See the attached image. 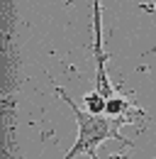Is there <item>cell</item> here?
Masks as SVG:
<instances>
[{"mask_svg":"<svg viewBox=\"0 0 156 159\" xmlns=\"http://www.w3.org/2000/svg\"><path fill=\"white\" fill-rule=\"evenodd\" d=\"M54 91H56L58 98H63L71 105V110H73V115H76V122H78V137H76V142H73V147L66 152L63 159H76V157H80V154H88L90 159H98L95 149H98V144H102L105 139H117V142H124V144L129 147V142L119 135V130H117V125H115L112 118L85 113L83 108H78L76 100L71 98L58 83H54ZM7 157L15 159L12 154H7Z\"/></svg>","mask_w":156,"mask_h":159,"instance_id":"obj_1","label":"cell"},{"mask_svg":"<svg viewBox=\"0 0 156 159\" xmlns=\"http://www.w3.org/2000/svg\"><path fill=\"white\" fill-rule=\"evenodd\" d=\"M93 54H95V91L105 98L115 96V86L107 76V57L102 49V7L100 0H93Z\"/></svg>","mask_w":156,"mask_h":159,"instance_id":"obj_2","label":"cell"},{"mask_svg":"<svg viewBox=\"0 0 156 159\" xmlns=\"http://www.w3.org/2000/svg\"><path fill=\"white\" fill-rule=\"evenodd\" d=\"M105 115L107 118L115 120V125H127V122H132V120L139 115V118H146V113L136 105L134 100H129L127 96H112V98H107V108H105Z\"/></svg>","mask_w":156,"mask_h":159,"instance_id":"obj_3","label":"cell"},{"mask_svg":"<svg viewBox=\"0 0 156 159\" xmlns=\"http://www.w3.org/2000/svg\"><path fill=\"white\" fill-rule=\"evenodd\" d=\"M105 108H107V98L100 93V91H90L83 96V110L90 113V115H105Z\"/></svg>","mask_w":156,"mask_h":159,"instance_id":"obj_4","label":"cell"},{"mask_svg":"<svg viewBox=\"0 0 156 159\" xmlns=\"http://www.w3.org/2000/svg\"><path fill=\"white\" fill-rule=\"evenodd\" d=\"M151 54H156V49H151Z\"/></svg>","mask_w":156,"mask_h":159,"instance_id":"obj_5","label":"cell"}]
</instances>
